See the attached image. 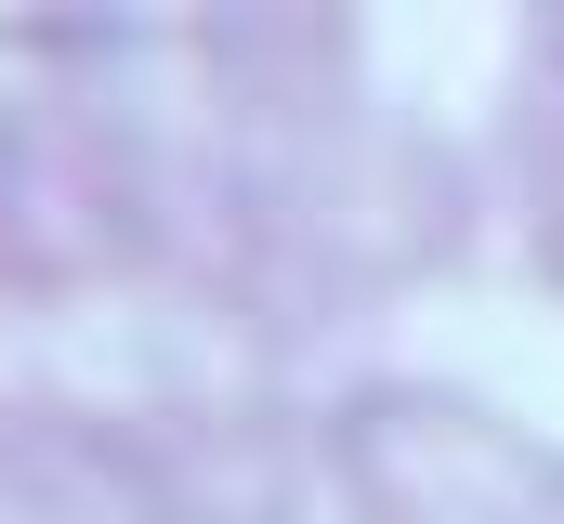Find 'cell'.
<instances>
[]
</instances>
